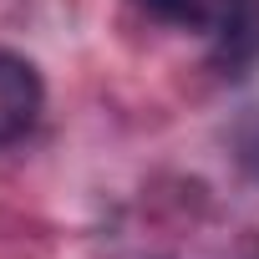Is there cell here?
Instances as JSON below:
<instances>
[{"label": "cell", "instance_id": "cell-3", "mask_svg": "<svg viewBox=\"0 0 259 259\" xmlns=\"http://www.w3.org/2000/svg\"><path fill=\"white\" fill-rule=\"evenodd\" d=\"M138 6L148 16H158L168 26H188V31H198L208 21V0H138Z\"/></svg>", "mask_w": 259, "mask_h": 259}, {"label": "cell", "instance_id": "cell-1", "mask_svg": "<svg viewBox=\"0 0 259 259\" xmlns=\"http://www.w3.org/2000/svg\"><path fill=\"white\" fill-rule=\"evenodd\" d=\"M41 117V76L31 61L0 51V143L26 138Z\"/></svg>", "mask_w": 259, "mask_h": 259}, {"label": "cell", "instance_id": "cell-2", "mask_svg": "<svg viewBox=\"0 0 259 259\" xmlns=\"http://www.w3.org/2000/svg\"><path fill=\"white\" fill-rule=\"evenodd\" d=\"M259 51V0H224V26H219V61L239 66Z\"/></svg>", "mask_w": 259, "mask_h": 259}]
</instances>
